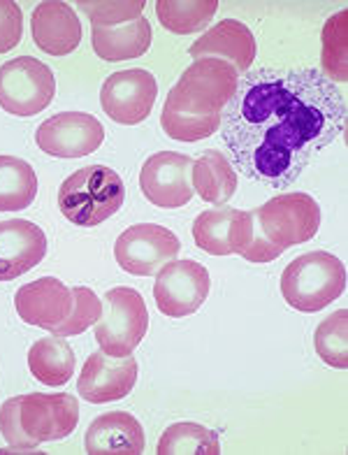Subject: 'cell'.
Segmentation results:
<instances>
[{"label": "cell", "instance_id": "21", "mask_svg": "<svg viewBox=\"0 0 348 455\" xmlns=\"http://www.w3.org/2000/svg\"><path fill=\"white\" fill-rule=\"evenodd\" d=\"M151 36L149 19L139 17L121 26H93L91 44L102 60L119 63L145 56L151 47Z\"/></svg>", "mask_w": 348, "mask_h": 455}, {"label": "cell", "instance_id": "31", "mask_svg": "<svg viewBox=\"0 0 348 455\" xmlns=\"http://www.w3.org/2000/svg\"><path fill=\"white\" fill-rule=\"evenodd\" d=\"M145 0H121V3H91L79 0L77 7L93 21V26H121L142 17Z\"/></svg>", "mask_w": 348, "mask_h": 455}, {"label": "cell", "instance_id": "27", "mask_svg": "<svg viewBox=\"0 0 348 455\" xmlns=\"http://www.w3.org/2000/svg\"><path fill=\"white\" fill-rule=\"evenodd\" d=\"M158 455H218V435L198 423H174L162 432Z\"/></svg>", "mask_w": 348, "mask_h": 455}, {"label": "cell", "instance_id": "20", "mask_svg": "<svg viewBox=\"0 0 348 455\" xmlns=\"http://www.w3.org/2000/svg\"><path fill=\"white\" fill-rule=\"evenodd\" d=\"M84 446L89 455H139L145 451V430L126 411L102 413L86 430Z\"/></svg>", "mask_w": 348, "mask_h": 455}, {"label": "cell", "instance_id": "10", "mask_svg": "<svg viewBox=\"0 0 348 455\" xmlns=\"http://www.w3.org/2000/svg\"><path fill=\"white\" fill-rule=\"evenodd\" d=\"M210 295V272L195 260H172L156 272L154 299L165 316L195 314Z\"/></svg>", "mask_w": 348, "mask_h": 455}, {"label": "cell", "instance_id": "24", "mask_svg": "<svg viewBox=\"0 0 348 455\" xmlns=\"http://www.w3.org/2000/svg\"><path fill=\"white\" fill-rule=\"evenodd\" d=\"M161 126L165 135L177 142H198V140L211 138L221 128V116H204V114L193 112L170 89L168 100L162 105Z\"/></svg>", "mask_w": 348, "mask_h": 455}, {"label": "cell", "instance_id": "23", "mask_svg": "<svg viewBox=\"0 0 348 455\" xmlns=\"http://www.w3.org/2000/svg\"><path fill=\"white\" fill-rule=\"evenodd\" d=\"M30 374L44 386H63L75 374V351L63 337L37 339L28 351Z\"/></svg>", "mask_w": 348, "mask_h": 455}, {"label": "cell", "instance_id": "13", "mask_svg": "<svg viewBox=\"0 0 348 455\" xmlns=\"http://www.w3.org/2000/svg\"><path fill=\"white\" fill-rule=\"evenodd\" d=\"M105 140V128L93 114L60 112L37 128V147L56 158H82L98 149Z\"/></svg>", "mask_w": 348, "mask_h": 455}, {"label": "cell", "instance_id": "1", "mask_svg": "<svg viewBox=\"0 0 348 455\" xmlns=\"http://www.w3.org/2000/svg\"><path fill=\"white\" fill-rule=\"evenodd\" d=\"M344 128L346 98L316 68L244 72L221 114L233 168L272 188L293 184Z\"/></svg>", "mask_w": 348, "mask_h": 455}, {"label": "cell", "instance_id": "3", "mask_svg": "<svg viewBox=\"0 0 348 455\" xmlns=\"http://www.w3.org/2000/svg\"><path fill=\"white\" fill-rule=\"evenodd\" d=\"M126 184L107 165H89L70 174L59 191V210L79 228H96L123 207Z\"/></svg>", "mask_w": 348, "mask_h": 455}, {"label": "cell", "instance_id": "18", "mask_svg": "<svg viewBox=\"0 0 348 455\" xmlns=\"http://www.w3.org/2000/svg\"><path fill=\"white\" fill-rule=\"evenodd\" d=\"M188 54L195 60L221 59L244 75L256 60V37L247 24H241L237 19H223L221 24L207 30L191 44Z\"/></svg>", "mask_w": 348, "mask_h": 455}, {"label": "cell", "instance_id": "12", "mask_svg": "<svg viewBox=\"0 0 348 455\" xmlns=\"http://www.w3.org/2000/svg\"><path fill=\"white\" fill-rule=\"evenodd\" d=\"M193 158L186 154L161 151L145 161L139 172V188L151 204L161 210H177L193 198Z\"/></svg>", "mask_w": 348, "mask_h": 455}, {"label": "cell", "instance_id": "19", "mask_svg": "<svg viewBox=\"0 0 348 455\" xmlns=\"http://www.w3.org/2000/svg\"><path fill=\"white\" fill-rule=\"evenodd\" d=\"M30 33L37 47L51 56L73 54L82 43V24L77 14L60 0H44L36 7L30 17Z\"/></svg>", "mask_w": 348, "mask_h": 455}, {"label": "cell", "instance_id": "32", "mask_svg": "<svg viewBox=\"0 0 348 455\" xmlns=\"http://www.w3.org/2000/svg\"><path fill=\"white\" fill-rule=\"evenodd\" d=\"M24 37V14L12 0H0V54L12 52Z\"/></svg>", "mask_w": 348, "mask_h": 455}, {"label": "cell", "instance_id": "29", "mask_svg": "<svg viewBox=\"0 0 348 455\" xmlns=\"http://www.w3.org/2000/svg\"><path fill=\"white\" fill-rule=\"evenodd\" d=\"M348 312L330 314V316L320 321L313 335V347L316 354L323 358L325 365L336 367V370H346L348 367Z\"/></svg>", "mask_w": 348, "mask_h": 455}, {"label": "cell", "instance_id": "2", "mask_svg": "<svg viewBox=\"0 0 348 455\" xmlns=\"http://www.w3.org/2000/svg\"><path fill=\"white\" fill-rule=\"evenodd\" d=\"M79 423V402L70 393H28L0 407V432L12 449H36L70 437Z\"/></svg>", "mask_w": 348, "mask_h": 455}, {"label": "cell", "instance_id": "28", "mask_svg": "<svg viewBox=\"0 0 348 455\" xmlns=\"http://www.w3.org/2000/svg\"><path fill=\"white\" fill-rule=\"evenodd\" d=\"M348 12L342 10L328 19L323 28V75L335 82L348 79Z\"/></svg>", "mask_w": 348, "mask_h": 455}, {"label": "cell", "instance_id": "5", "mask_svg": "<svg viewBox=\"0 0 348 455\" xmlns=\"http://www.w3.org/2000/svg\"><path fill=\"white\" fill-rule=\"evenodd\" d=\"M149 330V309L135 288H112L102 298V314L96 323L100 351L130 355Z\"/></svg>", "mask_w": 348, "mask_h": 455}, {"label": "cell", "instance_id": "7", "mask_svg": "<svg viewBox=\"0 0 348 455\" xmlns=\"http://www.w3.org/2000/svg\"><path fill=\"white\" fill-rule=\"evenodd\" d=\"M237 82H240V72L230 63L221 59H200L186 68L172 91L193 112L204 116H221L223 108L234 96Z\"/></svg>", "mask_w": 348, "mask_h": 455}, {"label": "cell", "instance_id": "17", "mask_svg": "<svg viewBox=\"0 0 348 455\" xmlns=\"http://www.w3.org/2000/svg\"><path fill=\"white\" fill-rule=\"evenodd\" d=\"M47 237L36 223L12 219L0 223V282H12L43 263Z\"/></svg>", "mask_w": 348, "mask_h": 455}, {"label": "cell", "instance_id": "16", "mask_svg": "<svg viewBox=\"0 0 348 455\" xmlns=\"http://www.w3.org/2000/svg\"><path fill=\"white\" fill-rule=\"evenodd\" d=\"M14 307L24 323L54 330L73 312V288L56 276H43L19 288Z\"/></svg>", "mask_w": 348, "mask_h": 455}, {"label": "cell", "instance_id": "30", "mask_svg": "<svg viewBox=\"0 0 348 455\" xmlns=\"http://www.w3.org/2000/svg\"><path fill=\"white\" fill-rule=\"evenodd\" d=\"M102 314V299L98 298L91 288L86 286H75L73 288V312L70 316L54 328L51 332L59 337H75L82 335L91 325L98 323V318Z\"/></svg>", "mask_w": 348, "mask_h": 455}, {"label": "cell", "instance_id": "9", "mask_svg": "<svg viewBox=\"0 0 348 455\" xmlns=\"http://www.w3.org/2000/svg\"><path fill=\"white\" fill-rule=\"evenodd\" d=\"M181 244L177 235L156 223H139L119 235L115 244L116 263L123 272L135 276H151L162 265L172 263Z\"/></svg>", "mask_w": 348, "mask_h": 455}, {"label": "cell", "instance_id": "11", "mask_svg": "<svg viewBox=\"0 0 348 455\" xmlns=\"http://www.w3.org/2000/svg\"><path fill=\"white\" fill-rule=\"evenodd\" d=\"M158 84L149 70L132 68L109 75L100 89V105L109 119L123 126L142 124L156 105Z\"/></svg>", "mask_w": 348, "mask_h": 455}, {"label": "cell", "instance_id": "25", "mask_svg": "<svg viewBox=\"0 0 348 455\" xmlns=\"http://www.w3.org/2000/svg\"><path fill=\"white\" fill-rule=\"evenodd\" d=\"M36 196V170L21 158L0 154V212L28 210Z\"/></svg>", "mask_w": 348, "mask_h": 455}, {"label": "cell", "instance_id": "4", "mask_svg": "<svg viewBox=\"0 0 348 455\" xmlns=\"http://www.w3.org/2000/svg\"><path fill=\"white\" fill-rule=\"evenodd\" d=\"M346 288V267L328 251L295 258L281 275V295L297 312H320Z\"/></svg>", "mask_w": 348, "mask_h": 455}, {"label": "cell", "instance_id": "26", "mask_svg": "<svg viewBox=\"0 0 348 455\" xmlns=\"http://www.w3.org/2000/svg\"><path fill=\"white\" fill-rule=\"evenodd\" d=\"M218 10V0H158L156 17L162 28L177 36L198 33L210 24Z\"/></svg>", "mask_w": 348, "mask_h": 455}, {"label": "cell", "instance_id": "8", "mask_svg": "<svg viewBox=\"0 0 348 455\" xmlns=\"http://www.w3.org/2000/svg\"><path fill=\"white\" fill-rule=\"evenodd\" d=\"M256 214L265 235L283 249L304 244L320 228V207L309 193H281L258 207Z\"/></svg>", "mask_w": 348, "mask_h": 455}, {"label": "cell", "instance_id": "6", "mask_svg": "<svg viewBox=\"0 0 348 455\" xmlns=\"http://www.w3.org/2000/svg\"><path fill=\"white\" fill-rule=\"evenodd\" d=\"M56 77L33 56H19L0 66V108L12 116H36L51 105Z\"/></svg>", "mask_w": 348, "mask_h": 455}, {"label": "cell", "instance_id": "22", "mask_svg": "<svg viewBox=\"0 0 348 455\" xmlns=\"http://www.w3.org/2000/svg\"><path fill=\"white\" fill-rule=\"evenodd\" d=\"M191 184L204 203L225 204L237 191V170L221 151L207 149L193 163Z\"/></svg>", "mask_w": 348, "mask_h": 455}, {"label": "cell", "instance_id": "15", "mask_svg": "<svg viewBox=\"0 0 348 455\" xmlns=\"http://www.w3.org/2000/svg\"><path fill=\"white\" fill-rule=\"evenodd\" d=\"M135 381H138V360L132 358V354L109 355L105 351H96L82 367L77 393L86 402L105 404L130 395Z\"/></svg>", "mask_w": 348, "mask_h": 455}, {"label": "cell", "instance_id": "14", "mask_svg": "<svg viewBox=\"0 0 348 455\" xmlns=\"http://www.w3.org/2000/svg\"><path fill=\"white\" fill-rule=\"evenodd\" d=\"M256 212H240L221 207L207 210L193 223V240L202 251L211 256H237L244 258L253 237Z\"/></svg>", "mask_w": 348, "mask_h": 455}]
</instances>
